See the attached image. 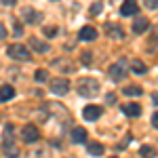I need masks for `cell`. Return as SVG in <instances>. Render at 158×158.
Segmentation results:
<instances>
[{
	"instance_id": "cell-20",
	"label": "cell",
	"mask_w": 158,
	"mask_h": 158,
	"mask_svg": "<svg viewBox=\"0 0 158 158\" xmlns=\"http://www.w3.org/2000/svg\"><path fill=\"white\" fill-rule=\"evenodd\" d=\"M124 95H129V97H137V95H141V86H127L124 89Z\"/></svg>"
},
{
	"instance_id": "cell-17",
	"label": "cell",
	"mask_w": 158,
	"mask_h": 158,
	"mask_svg": "<svg viewBox=\"0 0 158 158\" xmlns=\"http://www.w3.org/2000/svg\"><path fill=\"white\" fill-rule=\"evenodd\" d=\"M89 154H93V156H101V154H103V146L97 143V141L89 143Z\"/></svg>"
},
{
	"instance_id": "cell-13",
	"label": "cell",
	"mask_w": 158,
	"mask_h": 158,
	"mask_svg": "<svg viewBox=\"0 0 158 158\" xmlns=\"http://www.w3.org/2000/svg\"><path fill=\"white\" fill-rule=\"evenodd\" d=\"M23 19L27 21V23H40L42 21V15L36 11H32V9H25L23 11Z\"/></svg>"
},
{
	"instance_id": "cell-30",
	"label": "cell",
	"mask_w": 158,
	"mask_h": 158,
	"mask_svg": "<svg viewBox=\"0 0 158 158\" xmlns=\"http://www.w3.org/2000/svg\"><path fill=\"white\" fill-rule=\"evenodd\" d=\"M2 2H4L6 6H11V4H15V0H2Z\"/></svg>"
},
{
	"instance_id": "cell-14",
	"label": "cell",
	"mask_w": 158,
	"mask_h": 158,
	"mask_svg": "<svg viewBox=\"0 0 158 158\" xmlns=\"http://www.w3.org/2000/svg\"><path fill=\"white\" fill-rule=\"evenodd\" d=\"M15 97V89L11 85H2L0 86V101H11Z\"/></svg>"
},
{
	"instance_id": "cell-18",
	"label": "cell",
	"mask_w": 158,
	"mask_h": 158,
	"mask_svg": "<svg viewBox=\"0 0 158 158\" xmlns=\"http://www.w3.org/2000/svg\"><path fill=\"white\" fill-rule=\"evenodd\" d=\"M139 154H141L143 158H154L156 156V150H154L152 146H141L139 148Z\"/></svg>"
},
{
	"instance_id": "cell-26",
	"label": "cell",
	"mask_w": 158,
	"mask_h": 158,
	"mask_svg": "<svg viewBox=\"0 0 158 158\" xmlns=\"http://www.w3.org/2000/svg\"><path fill=\"white\" fill-rule=\"evenodd\" d=\"M148 9H158V0H143Z\"/></svg>"
},
{
	"instance_id": "cell-25",
	"label": "cell",
	"mask_w": 158,
	"mask_h": 158,
	"mask_svg": "<svg viewBox=\"0 0 158 158\" xmlns=\"http://www.w3.org/2000/svg\"><path fill=\"white\" fill-rule=\"evenodd\" d=\"M44 34H47V36H49V38L57 36V27H47V30H44Z\"/></svg>"
},
{
	"instance_id": "cell-23",
	"label": "cell",
	"mask_w": 158,
	"mask_h": 158,
	"mask_svg": "<svg viewBox=\"0 0 158 158\" xmlns=\"http://www.w3.org/2000/svg\"><path fill=\"white\" fill-rule=\"evenodd\" d=\"M101 9H103V4H101V2H95V4L91 6V15H99Z\"/></svg>"
},
{
	"instance_id": "cell-16",
	"label": "cell",
	"mask_w": 158,
	"mask_h": 158,
	"mask_svg": "<svg viewBox=\"0 0 158 158\" xmlns=\"http://www.w3.org/2000/svg\"><path fill=\"white\" fill-rule=\"evenodd\" d=\"M72 141H76V143L86 141V131H85V129H80V127H76V129L72 131Z\"/></svg>"
},
{
	"instance_id": "cell-8",
	"label": "cell",
	"mask_w": 158,
	"mask_h": 158,
	"mask_svg": "<svg viewBox=\"0 0 158 158\" xmlns=\"http://www.w3.org/2000/svg\"><path fill=\"white\" fill-rule=\"evenodd\" d=\"M137 11H139V6H137L135 0H124L122 6H120V15L122 17H131V15H135Z\"/></svg>"
},
{
	"instance_id": "cell-24",
	"label": "cell",
	"mask_w": 158,
	"mask_h": 158,
	"mask_svg": "<svg viewBox=\"0 0 158 158\" xmlns=\"http://www.w3.org/2000/svg\"><path fill=\"white\" fill-rule=\"evenodd\" d=\"M13 32H15V36H17V38L21 36V34H23V27H21V23H17V21H15V25H13Z\"/></svg>"
},
{
	"instance_id": "cell-9",
	"label": "cell",
	"mask_w": 158,
	"mask_h": 158,
	"mask_svg": "<svg viewBox=\"0 0 158 158\" xmlns=\"http://www.w3.org/2000/svg\"><path fill=\"white\" fill-rule=\"evenodd\" d=\"M82 116H85V120H97L101 116V108L99 106H86L82 110Z\"/></svg>"
},
{
	"instance_id": "cell-19",
	"label": "cell",
	"mask_w": 158,
	"mask_h": 158,
	"mask_svg": "<svg viewBox=\"0 0 158 158\" xmlns=\"http://www.w3.org/2000/svg\"><path fill=\"white\" fill-rule=\"evenodd\" d=\"M131 70H133L135 74H146L148 72V68L141 63V61H133V63H131Z\"/></svg>"
},
{
	"instance_id": "cell-2",
	"label": "cell",
	"mask_w": 158,
	"mask_h": 158,
	"mask_svg": "<svg viewBox=\"0 0 158 158\" xmlns=\"http://www.w3.org/2000/svg\"><path fill=\"white\" fill-rule=\"evenodd\" d=\"M78 93L82 97H95L99 93V80H95V78H82V80H78Z\"/></svg>"
},
{
	"instance_id": "cell-29",
	"label": "cell",
	"mask_w": 158,
	"mask_h": 158,
	"mask_svg": "<svg viewBox=\"0 0 158 158\" xmlns=\"http://www.w3.org/2000/svg\"><path fill=\"white\" fill-rule=\"evenodd\" d=\"M114 97H116V95H114V93H110V95H108V103H114V101H116Z\"/></svg>"
},
{
	"instance_id": "cell-10",
	"label": "cell",
	"mask_w": 158,
	"mask_h": 158,
	"mask_svg": "<svg viewBox=\"0 0 158 158\" xmlns=\"http://www.w3.org/2000/svg\"><path fill=\"white\" fill-rule=\"evenodd\" d=\"M106 32H108L110 38H114V40H122L124 34H122V27L120 25H114V23H108L106 25Z\"/></svg>"
},
{
	"instance_id": "cell-21",
	"label": "cell",
	"mask_w": 158,
	"mask_h": 158,
	"mask_svg": "<svg viewBox=\"0 0 158 158\" xmlns=\"http://www.w3.org/2000/svg\"><path fill=\"white\" fill-rule=\"evenodd\" d=\"M49 80V72L47 70H38L36 72V82H47Z\"/></svg>"
},
{
	"instance_id": "cell-31",
	"label": "cell",
	"mask_w": 158,
	"mask_h": 158,
	"mask_svg": "<svg viewBox=\"0 0 158 158\" xmlns=\"http://www.w3.org/2000/svg\"><path fill=\"white\" fill-rule=\"evenodd\" d=\"M152 97H154V103H158V95H152Z\"/></svg>"
},
{
	"instance_id": "cell-3",
	"label": "cell",
	"mask_w": 158,
	"mask_h": 158,
	"mask_svg": "<svg viewBox=\"0 0 158 158\" xmlns=\"http://www.w3.org/2000/svg\"><path fill=\"white\" fill-rule=\"evenodd\" d=\"M9 55H11L13 59H17V61H30V59H32L30 49L23 47V44H19V42H15V44L9 47Z\"/></svg>"
},
{
	"instance_id": "cell-22",
	"label": "cell",
	"mask_w": 158,
	"mask_h": 158,
	"mask_svg": "<svg viewBox=\"0 0 158 158\" xmlns=\"http://www.w3.org/2000/svg\"><path fill=\"white\" fill-rule=\"evenodd\" d=\"M32 158H49V152H47L44 148H40L36 152H32Z\"/></svg>"
},
{
	"instance_id": "cell-4",
	"label": "cell",
	"mask_w": 158,
	"mask_h": 158,
	"mask_svg": "<svg viewBox=\"0 0 158 158\" xmlns=\"http://www.w3.org/2000/svg\"><path fill=\"white\" fill-rule=\"evenodd\" d=\"M124 76H127V61L120 59V61H116V63L110 68V78L118 82V80H122V78H124Z\"/></svg>"
},
{
	"instance_id": "cell-27",
	"label": "cell",
	"mask_w": 158,
	"mask_h": 158,
	"mask_svg": "<svg viewBox=\"0 0 158 158\" xmlns=\"http://www.w3.org/2000/svg\"><path fill=\"white\" fill-rule=\"evenodd\" d=\"M2 38H6V30H4V25L0 23V40H2Z\"/></svg>"
},
{
	"instance_id": "cell-5",
	"label": "cell",
	"mask_w": 158,
	"mask_h": 158,
	"mask_svg": "<svg viewBox=\"0 0 158 158\" xmlns=\"http://www.w3.org/2000/svg\"><path fill=\"white\" fill-rule=\"evenodd\" d=\"M70 91V80H65V78H55V80H51V93H55V95H65Z\"/></svg>"
},
{
	"instance_id": "cell-28",
	"label": "cell",
	"mask_w": 158,
	"mask_h": 158,
	"mask_svg": "<svg viewBox=\"0 0 158 158\" xmlns=\"http://www.w3.org/2000/svg\"><path fill=\"white\" fill-rule=\"evenodd\" d=\"M152 124H154V127H156V129H158V112H156V114H154V116H152Z\"/></svg>"
},
{
	"instance_id": "cell-1",
	"label": "cell",
	"mask_w": 158,
	"mask_h": 158,
	"mask_svg": "<svg viewBox=\"0 0 158 158\" xmlns=\"http://www.w3.org/2000/svg\"><path fill=\"white\" fill-rule=\"evenodd\" d=\"M13 137H15V129H13V124H6L4 137H2V152H4L6 158H17L19 156V150H17V143L13 141Z\"/></svg>"
},
{
	"instance_id": "cell-12",
	"label": "cell",
	"mask_w": 158,
	"mask_h": 158,
	"mask_svg": "<svg viewBox=\"0 0 158 158\" xmlns=\"http://www.w3.org/2000/svg\"><path fill=\"white\" fill-rule=\"evenodd\" d=\"M122 112H124L127 116H131V118H137V116L141 114V106H137V103H124V106H122Z\"/></svg>"
},
{
	"instance_id": "cell-15",
	"label": "cell",
	"mask_w": 158,
	"mask_h": 158,
	"mask_svg": "<svg viewBox=\"0 0 158 158\" xmlns=\"http://www.w3.org/2000/svg\"><path fill=\"white\" fill-rule=\"evenodd\" d=\"M30 47L36 51V53H47V51H49L47 42H42V40H38V38H30Z\"/></svg>"
},
{
	"instance_id": "cell-6",
	"label": "cell",
	"mask_w": 158,
	"mask_h": 158,
	"mask_svg": "<svg viewBox=\"0 0 158 158\" xmlns=\"http://www.w3.org/2000/svg\"><path fill=\"white\" fill-rule=\"evenodd\" d=\"M38 137H40V133H38V129L34 124H25L21 129V139L25 143H34V141H38Z\"/></svg>"
},
{
	"instance_id": "cell-7",
	"label": "cell",
	"mask_w": 158,
	"mask_h": 158,
	"mask_svg": "<svg viewBox=\"0 0 158 158\" xmlns=\"http://www.w3.org/2000/svg\"><path fill=\"white\" fill-rule=\"evenodd\" d=\"M78 38H80V40H85V42H93V40L97 38V30H95V27H91V25H85V27H80Z\"/></svg>"
},
{
	"instance_id": "cell-11",
	"label": "cell",
	"mask_w": 158,
	"mask_h": 158,
	"mask_svg": "<svg viewBox=\"0 0 158 158\" xmlns=\"http://www.w3.org/2000/svg\"><path fill=\"white\" fill-rule=\"evenodd\" d=\"M148 25H150V21H148L146 17H135V21H133V32L135 34H143L148 30Z\"/></svg>"
},
{
	"instance_id": "cell-32",
	"label": "cell",
	"mask_w": 158,
	"mask_h": 158,
	"mask_svg": "<svg viewBox=\"0 0 158 158\" xmlns=\"http://www.w3.org/2000/svg\"><path fill=\"white\" fill-rule=\"evenodd\" d=\"M110 158H116V156H110Z\"/></svg>"
}]
</instances>
